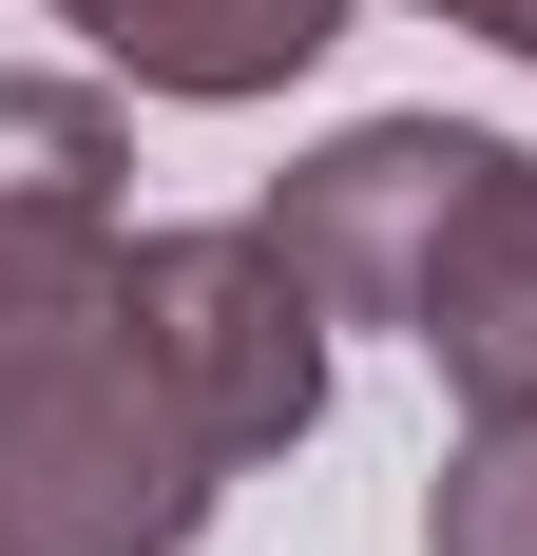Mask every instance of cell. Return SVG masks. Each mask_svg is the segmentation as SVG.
Returning a JSON list of instances; mask_svg holds the SVG:
<instances>
[{"mask_svg": "<svg viewBox=\"0 0 537 556\" xmlns=\"http://www.w3.org/2000/svg\"><path fill=\"white\" fill-rule=\"evenodd\" d=\"M135 230H115V115L77 77H0V365L97 327Z\"/></svg>", "mask_w": 537, "mask_h": 556, "instance_id": "obj_3", "label": "cell"}, {"mask_svg": "<svg viewBox=\"0 0 537 556\" xmlns=\"http://www.w3.org/2000/svg\"><path fill=\"white\" fill-rule=\"evenodd\" d=\"M441 20H480V39H519V58H537V0H441Z\"/></svg>", "mask_w": 537, "mask_h": 556, "instance_id": "obj_6", "label": "cell"}, {"mask_svg": "<svg viewBox=\"0 0 537 556\" xmlns=\"http://www.w3.org/2000/svg\"><path fill=\"white\" fill-rule=\"evenodd\" d=\"M288 269L365 327H423V365L480 422H537V154L499 135H441V115H384L346 154H308L268 192Z\"/></svg>", "mask_w": 537, "mask_h": 556, "instance_id": "obj_2", "label": "cell"}, {"mask_svg": "<svg viewBox=\"0 0 537 556\" xmlns=\"http://www.w3.org/2000/svg\"><path fill=\"white\" fill-rule=\"evenodd\" d=\"M326 288L288 230H154L97 327L0 365V556H173L230 460L308 442Z\"/></svg>", "mask_w": 537, "mask_h": 556, "instance_id": "obj_1", "label": "cell"}, {"mask_svg": "<svg viewBox=\"0 0 537 556\" xmlns=\"http://www.w3.org/2000/svg\"><path fill=\"white\" fill-rule=\"evenodd\" d=\"M441 556H537V422H480V460L441 480Z\"/></svg>", "mask_w": 537, "mask_h": 556, "instance_id": "obj_5", "label": "cell"}, {"mask_svg": "<svg viewBox=\"0 0 537 556\" xmlns=\"http://www.w3.org/2000/svg\"><path fill=\"white\" fill-rule=\"evenodd\" d=\"M97 58H135L154 97H268L288 58H326V0H58Z\"/></svg>", "mask_w": 537, "mask_h": 556, "instance_id": "obj_4", "label": "cell"}]
</instances>
